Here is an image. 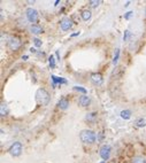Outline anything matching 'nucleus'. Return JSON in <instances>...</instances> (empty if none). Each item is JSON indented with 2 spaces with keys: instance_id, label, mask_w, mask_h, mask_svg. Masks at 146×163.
Wrapping results in <instances>:
<instances>
[{
  "instance_id": "f257e3e1",
  "label": "nucleus",
  "mask_w": 146,
  "mask_h": 163,
  "mask_svg": "<svg viewBox=\"0 0 146 163\" xmlns=\"http://www.w3.org/2000/svg\"><path fill=\"white\" fill-rule=\"evenodd\" d=\"M97 134L95 132L90 129H85V130H82L81 133H80V139L81 141L84 142V144H87V145H92L97 140Z\"/></svg>"
},
{
  "instance_id": "f03ea898",
  "label": "nucleus",
  "mask_w": 146,
  "mask_h": 163,
  "mask_svg": "<svg viewBox=\"0 0 146 163\" xmlns=\"http://www.w3.org/2000/svg\"><path fill=\"white\" fill-rule=\"evenodd\" d=\"M36 101L40 106H47L50 103V101H51L50 93L45 88H43V87L38 88L37 92H36Z\"/></svg>"
},
{
  "instance_id": "7ed1b4c3",
  "label": "nucleus",
  "mask_w": 146,
  "mask_h": 163,
  "mask_svg": "<svg viewBox=\"0 0 146 163\" xmlns=\"http://www.w3.org/2000/svg\"><path fill=\"white\" fill-rule=\"evenodd\" d=\"M25 15H27V19L29 20V22H31L32 24H37V22L39 20V14H38V11H36L35 8L29 7L25 11Z\"/></svg>"
},
{
  "instance_id": "20e7f679",
  "label": "nucleus",
  "mask_w": 146,
  "mask_h": 163,
  "mask_svg": "<svg viewBox=\"0 0 146 163\" xmlns=\"http://www.w3.org/2000/svg\"><path fill=\"white\" fill-rule=\"evenodd\" d=\"M22 149H23V147H22V144L20 141H15L14 144H12V146L9 147V149H8V152L11 154L12 156H14V157H17V156H20L22 153Z\"/></svg>"
},
{
  "instance_id": "39448f33",
  "label": "nucleus",
  "mask_w": 146,
  "mask_h": 163,
  "mask_svg": "<svg viewBox=\"0 0 146 163\" xmlns=\"http://www.w3.org/2000/svg\"><path fill=\"white\" fill-rule=\"evenodd\" d=\"M7 46H8V48L12 50V51H19L21 48L22 43L17 37H11L8 39V42H7Z\"/></svg>"
},
{
  "instance_id": "423d86ee",
  "label": "nucleus",
  "mask_w": 146,
  "mask_h": 163,
  "mask_svg": "<svg viewBox=\"0 0 146 163\" xmlns=\"http://www.w3.org/2000/svg\"><path fill=\"white\" fill-rule=\"evenodd\" d=\"M111 153H112V148L109 145H103L100 147V151H99V155L100 157L103 159V161H107L109 160L111 157Z\"/></svg>"
},
{
  "instance_id": "0eeeda50",
  "label": "nucleus",
  "mask_w": 146,
  "mask_h": 163,
  "mask_svg": "<svg viewBox=\"0 0 146 163\" xmlns=\"http://www.w3.org/2000/svg\"><path fill=\"white\" fill-rule=\"evenodd\" d=\"M74 25V22L72 19L69 17H63L62 20L60 21V29L62 31H69Z\"/></svg>"
},
{
  "instance_id": "6e6552de",
  "label": "nucleus",
  "mask_w": 146,
  "mask_h": 163,
  "mask_svg": "<svg viewBox=\"0 0 146 163\" xmlns=\"http://www.w3.org/2000/svg\"><path fill=\"white\" fill-rule=\"evenodd\" d=\"M91 82L93 83L94 85H97V86H100V85H103V83H104V77L101 74H99V73H93V74H91Z\"/></svg>"
},
{
  "instance_id": "1a4fd4ad",
  "label": "nucleus",
  "mask_w": 146,
  "mask_h": 163,
  "mask_svg": "<svg viewBox=\"0 0 146 163\" xmlns=\"http://www.w3.org/2000/svg\"><path fill=\"white\" fill-rule=\"evenodd\" d=\"M78 103L81 107H89L90 103H91V98L86 94H82L80 98H78Z\"/></svg>"
},
{
  "instance_id": "9d476101",
  "label": "nucleus",
  "mask_w": 146,
  "mask_h": 163,
  "mask_svg": "<svg viewBox=\"0 0 146 163\" xmlns=\"http://www.w3.org/2000/svg\"><path fill=\"white\" fill-rule=\"evenodd\" d=\"M68 107H69V100H68L67 98L62 97V98L58 101V108L59 109H61V110H66Z\"/></svg>"
},
{
  "instance_id": "9b49d317",
  "label": "nucleus",
  "mask_w": 146,
  "mask_h": 163,
  "mask_svg": "<svg viewBox=\"0 0 146 163\" xmlns=\"http://www.w3.org/2000/svg\"><path fill=\"white\" fill-rule=\"evenodd\" d=\"M97 117H98V113L92 111V113H89V114L85 116V121H86L89 124H93L94 122L97 121Z\"/></svg>"
},
{
  "instance_id": "f8f14e48",
  "label": "nucleus",
  "mask_w": 146,
  "mask_h": 163,
  "mask_svg": "<svg viewBox=\"0 0 146 163\" xmlns=\"http://www.w3.org/2000/svg\"><path fill=\"white\" fill-rule=\"evenodd\" d=\"M30 32L33 33V34H40V33L44 32L43 28L39 25V24H31L30 27Z\"/></svg>"
},
{
  "instance_id": "ddd939ff",
  "label": "nucleus",
  "mask_w": 146,
  "mask_h": 163,
  "mask_svg": "<svg viewBox=\"0 0 146 163\" xmlns=\"http://www.w3.org/2000/svg\"><path fill=\"white\" fill-rule=\"evenodd\" d=\"M91 16H92V13H91V11H89V9H84V11H82V13H81V17H82V20L85 22H87L90 19H91Z\"/></svg>"
},
{
  "instance_id": "4468645a",
  "label": "nucleus",
  "mask_w": 146,
  "mask_h": 163,
  "mask_svg": "<svg viewBox=\"0 0 146 163\" xmlns=\"http://www.w3.org/2000/svg\"><path fill=\"white\" fill-rule=\"evenodd\" d=\"M51 78H52V80H53V87H55V85L59 83V84H66L67 83V80L64 79V78H58L56 76H54V75H52L51 76Z\"/></svg>"
},
{
  "instance_id": "2eb2a0df",
  "label": "nucleus",
  "mask_w": 146,
  "mask_h": 163,
  "mask_svg": "<svg viewBox=\"0 0 146 163\" xmlns=\"http://www.w3.org/2000/svg\"><path fill=\"white\" fill-rule=\"evenodd\" d=\"M121 117H122L123 120H129V118L131 117V110H129V109L122 110V111H121Z\"/></svg>"
},
{
  "instance_id": "dca6fc26",
  "label": "nucleus",
  "mask_w": 146,
  "mask_h": 163,
  "mask_svg": "<svg viewBox=\"0 0 146 163\" xmlns=\"http://www.w3.org/2000/svg\"><path fill=\"white\" fill-rule=\"evenodd\" d=\"M130 163H146V159L143 156H135L131 159Z\"/></svg>"
},
{
  "instance_id": "f3484780",
  "label": "nucleus",
  "mask_w": 146,
  "mask_h": 163,
  "mask_svg": "<svg viewBox=\"0 0 146 163\" xmlns=\"http://www.w3.org/2000/svg\"><path fill=\"white\" fill-rule=\"evenodd\" d=\"M0 113H1V116H2V117L6 116L7 113H8V110H7V106H6V103H4V102H1V106H0Z\"/></svg>"
},
{
  "instance_id": "a211bd4d",
  "label": "nucleus",
  "mask_w": 146,
  "mask_h": 163,
  "mask_svg": "<svg viewBox=\"0 0 146 163\" xmlns=\"http://www.w3.org/2000/svg\"><path fill=\"white\" fill-rule=\"evenodd\" d=\"M100 4H101L100 0H97V1H95V0H90V1H89V6L92 7V8H97V7H99Z\"/></svg>"
},
{
  "instance_id": "6ab92c4d",
  "label": "nucleus",
  "mask_w": 146,
  "mask_h": 163,
  "mask_svg": "<svg viewBox=\"0 0 146 163\" xmlns=\"http://www.w3.org/2000/svg\"><path fill=\"white\" fill-rule=\"evenodd\" d=\"M136 126H137V128H143V126H145V120H144V118L137 120L136 121Z\"/></svg>"
},
{
  "instance_id": "aec40b11",
  "label": "nucleus",
  "mask_w": 146,
  "mask_h": 163,
  "mask_svg": "<svg viewBox=\"0 0 146 163\" xmlns=\"http://www.w3.org/2000/svg\"><path fill=\"white\" fill-rule=\"evenodd\" d=\"M48 63H50V67H51V69H54L55 68V57L51 55L50 57H48Z\"/></svg>"
},
{
  "instance_id": "412c9836",
  "label": "nucleus",
  "mask_w": 146,
  "mask_h": 163,
  "mask_svg": "<svg viewBox=\"0 0 146 163\" xmlns=\"http://www.w3.org/2000/svg\"><path fill=\"white\" fill-rule=\"evenodd\" d=\"M119 57H120V50H119V48H116V50H115L114 59H113V63H114V65H116V63H117V61H119Z\"/></svg>"
},
{
  "instance_id": "4be33fe9",
  "label": "nucleus",
  "mask_w": 146,
  "mask_h": 163,
  "mask_svg": "<svg viewBox=\"0 0 146 163\" xmlns=\"http://www.w3.org/2000/svg\"><path fill=\"white\" fill-rule=\"evenodd\" d=\"M33 44H35L36 47H42L43 42L39 39V38H33Z\"/></svg>"
},
{
  "instance_id": "5701e85b",
  "label": "nucleus",
  "mask_w": 146,
  "mask_h": 163,
  "mask_svg": "<svg viewBox=\"0 0 146 163\" xmlns=\"http://www.w3.org/2000/svg\"><path fill=\"white\" fill-rule=\"evenodd\" d=\"M130 37H131V32L129 30H125L124 34H123V40H129Z\"/></svg>"
},
{
  "instance_id": "b1692460",
  "label": "nucleus",
  "mask_w": 146,
  "mask_h": 163,
  "mask_svg": "<svg viewBox=\"0 0 146 163\" xmlns=\"http://www.w3.org/2000/svg\"><path fill=\"white\" fill-rule=\"evenodd\" d=\"M74 90H75V91H78V92H82L83 94H86V93H87V91H86V90H85L84 87L75 86V87H74Z\"/></svg>"
},
{
  "instance_id": "393cba45",
  "label": "nucleus",
  "mask_w": 146,
  "mask_h": 163,
  "mask_svg": "<svg viewBox=\"0 0 146 163\" xmlns=\"http://www.w3.org/2000/svg\"><path fill=\"white\" fill-rule=\"evenodd\" d=\"M104 132H103V131H100V132H99V136H98V138H97V139H98V140H99V141L101 142L103 141V140H104Z\"/></svg>"
},
{
  "instance_id": "a878e982",
  "label": "nucleus",
  "mask_w": 146,
  "mask_h": 163,
  "mask_svg": "<svg viewBox=\"0 0 146 163\" xmlns=\"http://www.w3.org/2000/svg\"><path fill=\"white\" fill-rule=\"evenodd\" d=\"M132 15H134V11H128L126 14H124V19H125V20H129V19H130Z\"/></svg>"
},
{
  "instance_id": "bb28decb",
  "label": "nucleus",
  "mask_w": 146,
  "mask_h": 163,
  "mask_svg": "<svg viewBox=\"0 0 146 163\" xmlns=\"http://www.w3.org/2000/svg\"><path fill=\"white\" fill-rule=\"evenodd\" d=\"M30 52L33 53V54H36V53H37V50H36L35 47H31V48H30Z\"/></svg>"
},
{
  "instance_id": "cd10ccee",
  "label": "nucleus",
  "mask_w": 146,
  "mask_h": 163,
  "mask_svg": "<svg viewBox=\"0 0 146 163\" xmlns=\"http://www.w3.org/2000/svg\"><path fill=\"white\" fill-rule=\"evenodd\" d=\"M22 60H23V61H27V60H28V56H27V55L22 56Z\"/></svg>"
},
{
  "instance_id": "c85d7f7f",
  "label": "nucleus",
  "mask_w": 146,
  "mask_h": 163,
  "mask_svg": "<svg viewBox=\"0 0 146 163\" xmlns=\"http://www.w3.org/2000/svg\"><path fill=\"white\" fill-rule=\"evenodd\" d=\"M55 55H56V57H58V60H60V55H59V52H58V51L55 52Z\"/></svg>"
},
{
  "instance_id": "c756f323",
  "label": "nucleus",
  "mask_w": 146,
  "mask_h": 163,
  "mask_svg": "<svg viewBox=\"0 0 146 163\" xmlns=\"http://www.w3.org/2000/svg\"><path fill=\"white\" fill-rule=\"evenodd\" d=\"M99 163H106V161H101V162H99Z\"/></svg>"
},
{
  "instance_id": "7c9ffc66",
  "label": "nucleus",
  "mask_w": 146,
  "mask_h": 163,
  "mask_svg": "<svg viewBox=\"0 0 146 163\" xmlns=\"http://www.w3.org/2000/svg\"><path fill=\"white\" fill-rule=\"evenodd\" d=\"M145 15H146V9H145Z\"/></svg>"
}]
</instances>
